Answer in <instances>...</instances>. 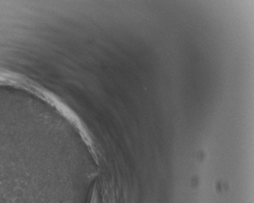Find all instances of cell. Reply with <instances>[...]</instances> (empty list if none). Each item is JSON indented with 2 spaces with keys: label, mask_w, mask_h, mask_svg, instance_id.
Wrapping results in <instances>:
<instances>
[]
</instances>
